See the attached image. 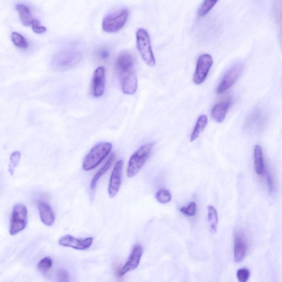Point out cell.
I'll list each match as a JSON object with an SVG mask.
<instances>
[{
    "instance_id": "cell-26",
    "label": "cell",
    "mask_w": 282,
    "mask_h": 282,
    "mask_svg": "<svg viewBox=\"0 0 282 282\" xmlns=\"http://www.w3.org/2000/svg\"><path fill=\"white\" fill-rule=\"evenodd\" d=\"M20 157H21V154L18 150L15 151L10 156L9 171L11 175L15 173V169L19 164Z\"/></svg>"
},
{
    "instance_id": "cell-10",
    "label": "cell",
    "mask_w": 282,
    "mask_h": 282,
    "mask_svg": "<svg viewBox=\"0 0 282 282\" xmlns=\"http://www.w3.org/2000/svg\"><path fill=\"white\" fill-rule=\"evenodd\" d=\"M143 252V250L140 245H135L126 263L117 272L118 276L121 277L128 272L136 269L140 265Z\"/></svg>"
},
{
    "instance_id": "cell-12",
    "label": "cell",
    "mask_w": 282,
    "mask_h": 282,
    "mask_svg": "<svg viewBox=\"0 0 282 282\" xmlns=\"http://www.w3.org/2000/svg\"><path fill=\"white\" fill-rule=\"evenodd\" d=\"M249 249L248 240L242 232L236 233L234 241V257L236 262L240 263L247 256Z\"/></svg>"
},
{
    "instance_id": "cell-30",
    "label": "cell",
    "mask_w": 282,
    "mask_h": 282,
    "mask_svg": "<svg viewBox=\"0 0 282 282\" xmlns=\"http://www.w3.org/2000/svg\"><path fill=\"white\" fill-rule=\"evenodd\" d=\"M58 282H70L69 273L65 269H60L57 272Z\"/></svg>"
},
{
    "instance_id": "cell-22",
    "label": "cell",
    "mask_w": 282,
    "mask_h": 282,
    "mask_svg": "<svg viewBox=\"0 0 282 282\" xmlns=\"http://www.w3.org/2000/svg\"><path fill=\"white\" fill-rule=\"evenodd\" d=\"M208 222L210 231L212 234H215L217 231L218 225V215L217 211L213 206L210 205L208 208Z\"/></svg>"
},
{
    "instance_id": "cell-16",
    "label": "cell",
    "mask_w": 282,
    "mask_h": 282,
    "mask_svg": "<svg viewBox=\"0 0 282 282\" xmlns=\"http://www.w3.org/2000/svg\"><path fill=\"white\" fill-rule=\"evenodd\" d=\"M41 221L47 226H51L56 221V216L50 205L47 202L39 200L37 202Z\"/></svg>"
},
{
    "instance_id": "cell-27",
    "label": "cell",
    "mask_w": 282,
    "mask_h": 282,
    "mask_svg": "<svg viewBox=\"0 0 282 282\" xmlns=\"http://www.w3.org/2000/svg\"><path fill=\"white\" fill-rule=\"evenodd\" d=\"M155 196L157 200L162 204L168 203L171 199V194L170 191L166 189L158 190L156 192Z\"/></svg>"
},
{
    "instance_id": "cell-3",
    "label": "cell",
    "mask_w": 282,
    "mask_h": 282,
    "mask_svg": "<svg viewBox=\"0 0 282 282\" xmlns=\"http://www.w3.org/2000/svg\"><path fill=\"white\" fill-rule=\"evenodd\" d=\"M112 148V144L109 142H100L96 144L85 157L82 168L88 171L98 166L111 152Z\"/></svg>"
},
{
    "instance_id": "cell-2",
    "label": "cell",
    "mask_w": 282,
    "mask_h": 282,
    "mask_svg": "<svg viewBox=\"0 0 282 282\" xmlns=\"http://www.w3.org/2000/svg\"><path fill=\"white\" fill-rule=\"evenodd\" d=\"M82 56L83 53L78 44H67L54 54L52 67L58 71L69 70L80 63Z\"/></svg>"
},
{
    "instance_id": "cell-6",
    "label": "cell",
    "mask_w": 282,
    "mask_h": 282,
    "mask_svg": "<svg viewBox=\"0 0 282 282\" xmlns=\"http://www.w3.org/2000/svg\"><path fill=\"white\" fill-rule=\"evenodd\" d=\"M129 15L127 9H122L112 12L102 20V30L107 33H115L121 30L126 24Z\"/></svg>"
},
{
    "instance_id": "cell-4",
    "label": "cell",
    "mask_w": 282,
    "mask_h": 282,
    "mask_svg": "<svg viewBox=\"0 0 282 282\" xmlns=\"http://www.w3.org/2000/svg\"><path fill=\"white\" fill-rule=\"evenodd\" d=\"M155 144V142L144 144L130 157L127 169L128 177L132 178L139 173L148 160Z\"/></svg>"
},
{
    "instance_id": "cell-1",
    "label": "cell",
    "mask_w": 282,
    "mask_h": 282,
    "mask_svg": "<svg viewBox=\"0 0 282 282\" xmlns=\"http://www.w3.org/2000/svg\"><path fill=\"white\" fill-rule=\"evenodd\" d=\"M115 66L123 93L134 94L138 87V82L134 69L135 60L133 55L128 51L121 52L117 58Z\"/></svg>"
},
{
    "instance_id": "cell-8",
    "label": "cell",
    "mask_w": 282,
    "mask_h": 282,
    "mask_svg": "<svg viewBox=\"0 0 282 282\" xmlns=\"http://www.w3.org/2000/svg\"><path fill=\"white\" fill-rule=\"evenodd\" d=\"M243 69L244 65L242 63H237L230 67L220 81L216 88V93L220 94L228 91L236 84Z\"/></svg>"
},
{
    "instance_id": "cell-25",
    "label": "cell",
    "mask_w": 282,
    "mask_h": 282,
    "mask_svg": "<svg viewBox=\"0 0 282 282\" xmlns=\"http://www.w3.org/2000/svg\"><path fill=\"white\" fill-rule=\"evenodd\" d=\"M217 3L218 1H210V0L204 1L198 9V16L203 17L207 15Z\"/></svg>"
},
{
    "instance_id": "cell-5",
    "label": "cell",
    "mask_w": 282,
    "mask_h": 282,
    "mask_svg": "<svg viewBox=\"0 0 282 282\" xmlns=\"http://www.w3.org/2000/svg\"><path fill=\"white\" fill-rule=\"evenodd\" d=\"M136 37L137 50L143 60L150 67L155 66L156 61L147 31L143 29H139L136 32Z\"/></svg>"
},
{
    "instance_id": "cell-13",
    "label": "cell",
    "mask_w": 282,
    "mask_h": 282,
    "mask_svg": "<svg viewBox=\"0 0 282 282\" xmlns=\"http://www.w3.org/2000/svg\"><path fill=\"white\" fill-rule=\"evenodd\" d=\"M123 160H119L115 164L110 178L108 194L110 197L114 198L118 194L122 182Z\"/></svg>"
},
{
    "instance_id": "cell-14",
    "label": "cell",
    "mask_w": 282,
    "mask_h": 282,
    "mask_svg": "<svg viewBox=\"0 0 282 282\" xmlns=\"http://www.w3.org/2000/svg\"><path fill=\"white\" fill-rule=\"evenodd\" d=\"M106 70L104 67L96 68L94 72L91 86V92L94 97H100L105 91Z\"/></svg>"
},
{
    "instance_id": "cell-29",
    "label": "cell",
    "mask_w": 282,
    "mask_h": 282,
    "mask_svg": "<svg viewBox=\"0 0 282 282\" xmlns=\"http://www.w3.org/2000/svg\"><path fill=\"white\" fill-rule=\"evenodd\" d=\"M237 277L239 282H247L250 277V271L246 268H240L237 271Z\"/></svg>"
},
{
    "instance_id": "cell-24",
    "label": "cell",
    "mask_w": 282,
    "mask_h": 282,
    "mask_svg": "<svg viewBox=\"0 0 282 282\" xmlns=\"http://www.w3.org/2000/svg\"><path fill=\"white\" fill-rule=\"evenodd\" d=\"M11 40L13 44L20 49H27L29 47L28 41L19 33L13 32L11 34Z\"/></svg>"
},
{
    "instance_id": "cell-11",
    "label": "cell",
    "mask_w": 282,
    "mask_h": 282,
    "mask_svg": "<svg viewBox=\"0 0 282 282\" xmlns=\"http://www.w3.org/2000/svg\"><path fill=\"white\" fill-rule=\"evenodd\" d=\"M93 240L92 237L79 239L71 235H66L59 239V244L62 246L70 247L78 250H86L92 246Z\"/></svg>"
},
{
    "instance_id": "cell-19",
    "label": "cell",
    "mask_w": 282,
    "mask_h": 282,
    "mask_svg": "<svg viewBox=\"0 0 282 282\" xmlns=\"http://www.w3.org/2000/svg\"><path fill=\"white\" fill-rule=\"evenodd\" d=\"M253 162L254 170L259 176H263L266 173V166L262 148L258 144L254 146L253 150Z\"/></svg>"
},
{
    "instance_id": "cell-28",
    "label": "cell",
    "mask_w": 282,
    "mask_h": 282,
    "mask_svg": "<svg viewBox=\"0 0 282 282\" xmlns=\"http://www.w3.org/2000/svg\"><path fill=\"white\" fill-rule=\"evenodd\" d=\"M196 203L194 201L191 202L187 207H183L180 211L185 215L189 217H194L196 214Z\"/></svg>"
},
{
    "instance_id": "cell-9",
    "label": "cell",
    "mask_w": 282,
    "mask_h": 282,
    "mask_svg": "<svg viewBox=\"0 0 282 282\" xmlns=\"http://www.w3.org/2000/svg\"><path fill=\"white\" fill-rule=\"evenodd\" d=\"M213 64V58L209 54H202L198 58L193 75V82L195 84L199 85L203 83L207 78Z\"/></svg>"
},
{
    "instance_id": "cell-31",
    "label": "cell",
    "mask_w": 282,
    "mask_h": 282,
    "mask_svg": "<svg viewBox=\"0 0 282 282\" xmlns=\"http://www.w3.org/2000/svg\"><path fill=\"white\" fill-rule=\"evenodd\" d=\"M266 182L268 191L272 193L274 190V182L273 176L271 173H268L266 176Z\"/></svg>"
},
{
    "instance_id": "cell-17",
    "label": "cell",
    "mask_w": 282,
    "mask_h": 282,
    "mask_svg": "<svg viewBox=\"0 0 282 282\" xmlns=\"http://www.w3.org/2000/svg\"><path fill=\"white\" fill-rule=\"evenodd\" d=\"M231 105L232 101L229 99L216 103L211 109V116L213 119L218 123L222 122L229 111Z\"/></svg>"
},
{
    "instance_id": "cell-21",
    "label": "cell",
    "mask_w": 282,
    "mask_h": 282,
    "mask_svg": "<svg viewBox=\"0 0 282 282\" xmlns=\"http://www.w3.org/2000/svg\"><path fill=\"white\" fill-rule=\"evenodd\" d=\"M208 117L207 115L203 114L199 116L193 132H192L190 136V140L191 142L195 141L198 138L199 135H200L206 126L208 125Z\"/></svg>"
},
{
    "instance_id": "cell-23",
    "label": "cell",
    "mask_w": 282,
    "mask_h": 282,
    "mask_svg": "<svg viewBox=\"0 0 282 282\" xmlns=\"http://www.w3.org/2000/svg\"><path fill=\"white\" fill-rule=\"evenodd\" d=\"M53 265V260L50 257H45L39 261L37 268L45 277H49Z\"/></svg>"
},
{
    "instance_id": "cell-7",
    "label": "cell",
    "mask_w": 282,
    "mask_h": 282,
    "mask_svg": "<svg viewBox=\"0 0 282 282\" xmlns=\"http://www.w3.org/2000/svg\"><path fill=\"white\" fill-rule=\"evenodd\" d=\"M28 223V210L22 203L13 207L10 222L9 232L11 236H15L23 231Z\"/></svg>"
},
{
    "instance_id": "cell-32",
    "label": "cell",
    "mask_w": 282,
    "mask_h": 282,
    "mask_svg": "<svg viewBox=\"0 0 282 282\" xmlns=\"http://www.w3.org/2000/svg\"><path fill=\"white\" fill-rule=\"evenodd\" d=\"M97 56L102 60H106L109 56V52L106 47H101L97 51Z\"/></svg>"
},
{
    "instance_id": "cell-20",
    "label": "cell",
    "mask_w": 282,
    "mask_h": 282,
    "mask_svg": "<svg viewBox=\"0 0 282 282\" xmlns=\"http://www.w3.org/2000/svg\"><path fill=\"white\" fill-rule=\"evenodd\" d=\"M114 159L115 155L112 154L111 157L109 158V159L107 160L104 166H103V167L94 176L91 183L90 187L91 192L92 195L94 193L96 187H97V185L100 177L106 173L110 168L111 167Z\"/></svg>"
},
{
    "instance_id": "cell-15",
    "label": "cell",
    "mask_w": 282,
    "mask_h": 282,
    "mask_svg": "<svg viewBox=\"0 0 282 282\" xmlns=\"http://www.w3.org/2000/svg\"><path fill=\"white\" fill-rule=\"evenodd\" d=\"M266 119L259 109H256L247 116L244 122V128L249 130L257 127L258 130L263 129L266 123Z\"/></svg>"
},
{
    "instance_id": "cell-18",
    "label": "cell",
    "mask_w": 282,
    "mask_h": 282,
    "mask_svg": "<svg viewBox=\"0 0 282 282\" xmlns=\"http://www.w3.org/2000/svg\"><path fill=\"white\" fill-rule=\"evenodd\" d=\"M20 21L25 26H32V29L39 24L38 20L34 18L32 10L26 5L20 4L16 6Z\"/></svg>"
}]
</instances>
